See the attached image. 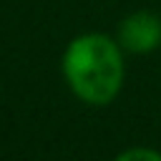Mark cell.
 <instances>
[{"label":"cell","instance_id":"6da1fadb","mask_svg":"<svg viewBox=\"0 0 161 161\" xmlns=\"http://www.w3.org/2000/svg\"><path fill=\"white\" fill-rule=\"evenodd\" d=\"M63 75L80 101L91 106H106L116 98L123 80L121 50L108 35H78L65 48Z\"/></svg>","mask_w":161,"mask_h":161},{"label":"cell","instance_id":"7a4b0ae2","mask_svg":"<svg viewBox=\"0 0 161 161\" xmlns=\"http://www.w3.org/2000/svg\"><path fill=\"white\" fill-rule=\"evenodd\" d=\"M118 40L126 50L133 53H148L161 43V20L158 15L141 10L128 15L118 28Z\"/></svg>","mask_w":161,"mask_h":161},{"label":"cell","instance_id":"3957f363","mask_svg":"<svg viewBox=\"0 0 161 161\" xmlns=\"http://www.w3.org/2000/svg\"><path fill=\"white\" fill-rule=\"evenodd\" d=\"M116 161H161V153L151 148H131V151H123Z\"/></svg>","mask_w":161,"mask_h":161}]
</instances>
